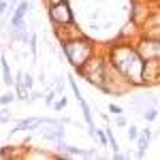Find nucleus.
<instances>
[{"mask_svg": "<svg viewBox=\"0 0 160 160\" xmlns=\"http://www.w3.org/2000/svg\"><path fill=\"white\" fill-rule=\"evenodd\" d=\"M102 51H105L107 62L113 64V66L122 73V77L135 88V90L137 88H143V83H141V66H143V60L137 56V51H135V47H132L130 41L115 38V41L109 43Z\"/></svg>", "mask_w": 160, "mask_h": 160, "instance_id": "obj_1", "label": "nucleus"}, {"mask_svg": "<svg viewBox=\"0 0 160 160\" xmlns=\"http://www.w3.org/2000/svg\"><path fill=\"white\" fill-rule=\"evenodd\" d=\"M60 45H62V53H64L66 62L73 68L81 66L90 56H94L96 49H98V45L94 43V38H90L88 34H83V37H79V38H71L66 43H60Z\"/></svg>", "mask_w": 160, "mask_h": 160, "instance_id": "obj_2", "label": "nucleus"}, {"mask_svg": "<svg viewBox=\"0 0 160 160\" xmlns=\"http://www.w3.org/2000/svg\"><path fill=\"white\" fill-rule=\"evenodd\" d=\"M105 51L102 49H96L94 56H90L81 66H77L75 68V73L79 75L81 79H86L90 86L94 88H100L102 83V77H105Z\"/></svg>", "mask_w": 160, "mask_h": 160, "instance_id": "obj_3", "label": "nucleus"}, {"mask_svg": "<svg viewBox=\"0 0 160 160\" xmlns=\"http://www.w3.org/2000/svg\"><path fill=\"white\" fill-rule=\"evenodd\" d=\"M105 60H107V58H105ZM98 90L105 92V94H111V96H126V94H130L135 88L124 79L122 73H120L113 64L105 62V77H102V83H100Z\"/></svg>", "mask_w": 160, "mask_h": 160, "instance_id": "obj_4", "label": "nucleus"}, {"mask_svg": "<svg viewBox=\"0 0 160 160\" xmlns=\"http://www.w3.org/2000/svg\"><path fill=\"white\" fill-rule=\"evenodd\" d=\"M47 17H49L51 26H62V24L75 22V13L68 0H62L58 4H49L47 7Z\"/></svg>", "mask_w": 160, "mask_h": 160, "instance_id": "obj_5", "label": "nucleus"}, {"mask_svg": "<svg viewBox=\"0 0 160 160\" xmlns=\"http://www.w3.org/2000/svg\"><path fill=\"white\" fill-rule=\"evenodd\" d=\"M37 132L43 137L45 141L56 143V141L64 139V122L58 120V118H43V124L37 128Z\"/></svg>", "mask_w": 160, "mask_h": 160, "instance_id": "obj_6", "label": "nucleus"}, {"mask_svg": "<svg viewBox=\"0 0 160 160\" xmlns=\"http://www.w3.org/2000/svg\"><path fill=\"white\" fill-rule=\"evenodd\" d=\"M132 47H135L137 56L141 60H156L160 58V41L156 38H145V37H137L132 41Z\"/></svg>", "mask_w": 160, "mask_h": 160, "instance_id": "obj_7", "label": "nucleus"}, {"mask_svg": "<svg viewBox=\"0 0 160 160\" xmlns=\"http://www.w3.org/2000/svg\"><path fill=\"white\" fill-rule=\"evenodd\" d=\"M141 83H143V88L160 86V58L143 62V66H141Z\"/></svg>", "mask_w": 160, "mask_h": 160, "instance_id": "obj_8", "label": "nucleus"}, {"mask_svg": "<svg viewBox=\"0 0 160 160\" xmlns=\"http://www.w3.org/2000/svg\"><path fill=\"white\" fill-rule=\"evenodd\" d=\"M139 37L160 41V13H158V9H154V11L143 19V24L139 26Z\"/></svg>", "mask_w": 160, "mask_h": 160, "instance_id": "obj_9", "label": "nucleus"}, {"mask_svg": "<svg viewBox=\"0 0 160 160\" xmlns=\"http://www.w3.org/2000/svg\"><path fill=\"white\" fill-rule=\"evenodd\" d=\"M53 34L56 38L60 41V43H66V41H71V38H79L83 37L86 32L77 26V22H71V24H62V26H53Z\"/></svg>", "mask_w": 160, "mask_h": 160, "instance_id": "obj_10", "label": "nucleus"}, {"mask_svg": "<svg viewBox=\"0 0 160 160\" xmlns=\"http://www.w3.org/2000/svg\"><path fill=\"white\" fill-rule=\"evenodd\" d=\"M154 9H158V7H149V0H132V4H130V19H132L137 26H141L143 19H145Z\"/></svg>", "mask_w": 160, "mask_h": 160, "instance_id": "obj_11", "label": "nucleus"}, {"mask_svg": "<svg viewBox=\"0 0 160 160\" xmlns=\"http://www.w3.org/2000/svg\"><path fill=\"white\" fill-rule=\"evenodd\" d=\"M152 137H154V130L152 128H143V130H139V135H137V158H145V154H148V148H149V141H152Z\"/></svg>", "mask_w": 160, "mask_h": 160, "instance_id": "obj_12", "label": "nucleus"}, {"mask_svg": "<svg viewBox=\"0 0 160 160\" xmlns=\"http://www.w3.org/2000/svg\"><path fill=\"white\" fill-rule=\"evenodd\" d=\"M41 124H43V118H24V120H19V122L15 124V128H13L9 135H17V132H34Z\"/></svg>", "mask_w": 160, "mask_h": 160, "instance_id": "obj_13", "label": "nucleus"}, {"mask_svg": "<svg viewBox=\"0 0 160 160\" xmlns=\"http://www.w3.org/2000/svg\"><path fill=\"white\" fill-rule=\"evenodd\" d=\"M137 37H139V26H137L132 19H128L126 26H124V30L118 34V38H122V41H130V43H132Z\"/></svg>", "mask_w": 160, "mask_h": 160, "instance_id": "obj_14", "label": "nucleus"}, {"mask_svg": "<svg viewBox=\"0 0 160 160\" xmlns=\"http://www.w3.org/2000/svg\"><path fill=\"white\" fill-rule=\"evenodd\" d=\"M9 38H11V43H28V38H30L28 26H22V28H9Z\"/></svg>", "mask_w": 160, "mask_h": 160, "instance_id": "obj_15", "label": "nucleus"}, {"mask_svg": "<svg viewBox=\"0 0 160 160\" xmlns=\"http://www.w3.org/2000/svg\"><path fill=\"white\" fill-rule=\"evenodd\" d=\"M0 68H2V83L7 88H11L13 86V73H11V66H9L4 53H2V58H0Z\"/></svg>", "mask_w": 160, "mask_h": 160, "instance_id": "obj_16", "label": "nucleus"}, {"mask_svg": "<svg viewBox=\"0 0 160 160\" xmlns=\"http://www.w3.org/2000/svg\"><path fill=\"white\" fill-rule=\"evenodd\" d=\"M2 149H4V160H9V158H26V152H28L26 143L15 145V148H2Z\"/></svg>", "mask_w": 160, "mask_h": 160, "instance_id": "obj_17", "label": "nucleus"}, {"mask_svg": "<svg viewBox=\"0 0 160 160\" xmlns=\"http://www.w3.org/2000/svg\"><path fill=\"white\" fill-rule=\"evenodd\" d=\"M26 158H58V156L47 152V149H41V148H28Z\"/></svg>", "mask_w": 160, "mask_h": 160, "instance_id": "obj_18", "label": "nucleus"}, {"mask_svg": "<svg viewBox=\"0 0 160 160\" xmlns=\"http://www.w3.org/2000/svg\"><path fill=\"white\" fill-rule=\"evenodd\" d=\"M141 118L145 120V122H156L158 120V107H145V109L141 111Z\"/></svg>", "mask_w": 160, "mask_h": 160, "instance_id": "obj_19", "label": "nucleus"}, {"mask_svg": "<svg viewBox=\"0 0 160 160\" xmlns=\"http://www.w3.org/2000/svg\"><path fill=\"white\" fill-rule=\"evenodd\" d=\"M66 105H68V98L62 94V96H56V100L51 102L49 109H53V111H62V109H66Z\"/></svg>", "mask_w": 160, "mask_h": 160, "instance_id": "obj_20", "label": "nucleus"}, {"mask_svg": "<svg viewBox=\"0 0 160 160\" xmlns=\"http://www.w3.org/2000/svg\"><path fill=\"white\" fill-rule=\"evenodd\" d=\"M37 34H34V32H32V34H30V38H28V43H26V45H28V49H30V56H32V62L37 60Z\"/></svg>", "mask_w": 160, "mask_h": 160, "instance_id": "obj_21", "label": "nucleus"}, {"mask_svg": "<svg viewBox=\"0 0 160 160\" xmlns=\"http://www.w3.org/2000/svg\"><path fill=\"white\" fill-rule=\"evenodd\" d=\"M15 102V92H4L0 94V107H9Z\"/></svg>", "mask_w": 160, "mask_h": 160, "instance_id": "obj_22", "label": "nucleus"}, {"mask_svg": "<svg viewBox=\"0 0 160 160\" xmlns=\"http://www.w3.org/2000/svg\"><path fill=\"white\" fill-rule=\"evenodd\" d=\"M126 135L130 141H135L137 135H139V128H137V124H126Z\"/></svg>", "mask_w": 160, "mask_h": 160, "instance_id": "obj_23", "label": "nucleus"}, {"mask_svg": "<svg viewBox=\"0 0 160 160\" xmlns=\"http://www.w3.org/2000/svg\"><path fill=\"white\" fill-rule=\"evenodd\" d=\"M94 139H98L100 148H109V145H107V135H105V130L96 128V132H94Z\"/></svg>", "mask_w": 160, "mask_h": 160, "instance_id": "obj_24", "label": "nucleus"}, {"mask_svg": "<svg viewBox=\"0 0 160 160\" xmlns=\"http://www.w3.org/2000/svg\"><path fill=\"white\" fill-rule=\"evenodd\" d=\"M113 118H115L113 122H115V126H118V128H126L128 120H126V115H124V113H120V115H113Z\"/></svg>", "mask_w": 160, "mask_h": 160, "instance_id": "obj_25", "label": "nucleus"}, {"mask_svg": "<svg viewBox=\"0 0 160 160\" xmlns=\"http://www.w3.org/2000/svg\"><path fill=\"white\" fill-rule=\"evenodd\" d=\"M109 113H113V115H120V113H124V109L120 107V105H113V102H111V105H109Z\"/></svg>", "mask_w": 160, "mask_h": 160, "instance_id": "obj_26", "label": "nucleus"}, {"mask_svg": "<svg viewBox=\"0 0 160 160\" xmlns=\"http://www.w3.org/2000/svg\"><path fill=\"white\" fill-rule=\"evenodd\" d=\"M0 122L4 124V122H9V111H7V107L0 111Z\"/></svg>", "mask_w": 160, "mask_h": 160, "instance_id": "obj_27", "label": "nucleus"}, {"mask_svg": "<svg viewBox=\"0 0 160 160\" xmlns=\"http://www.w3.org/2000/svg\"><path fill=\"white\" fill-rule=\"evenodd\" d=\"M7 9H9V2H7V0H0V17L7 13Z\"/></svg>", "mask_w": 160, "mask_h": 160, "instance_id": "obj_28", "label": "nucleus"}, {"mask_svg": "<svg viewBox=\"0 0 160 160\" xmlns=\"http://www.w3.org/2000/svg\"><path fill=\"white\" fill-rule=\"evenodd\" d=\"M34 81H38L41 86H45V83H47V79H45V73H38V77L34 79Z\"/></svg>", "mask_w": 160, "mask_h": 160, "instance_id": "obj_29", "label": "nucleus"}, {"mask_svg": "<svg viewBox=\"0 0 160 160\" xmlns=\"http://www.w3.org/2000/svg\"><path fill=\"white\" fill-rule=\"evenodd\" d=\"M43 2H45V4L49 7V4H58V2H62V0H43Z\"/></svg>", "mask_w": 160, "mask_h": 160, "instance_id": "obj_30", "label": "nucleus"}, {"mask_svg": "<svg viewBox=\"0 0 160 160\" xmlns=\"http://www.w3.org/2000/svg\"><path fill=\"white\" fill-rule=\"evenodd\" d=\"M0 160H4V149L0 148Z\"/></svg>", "mask_w": 160, "mask_h": 160, "instance_id": "obj_31", "label": "nucleus"}]
</instances>
